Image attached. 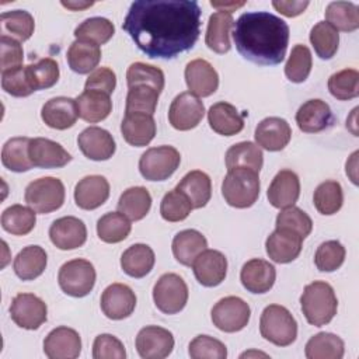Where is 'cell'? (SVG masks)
I'll list each match as a JSON object with an SVG mask.
<instances>
[{"label":"cell","mask_w":359,"mask_h":359,"mask_svg":"<svg viewBox=\"0 0 359 359\" xmlns=\"http://www.w3.org/2000/svg\"><path fill=\"white\" fill-rule=\"evenodd\" d=\"M192 271L196 280L206 287L220 285L227 273V258L217 250H205L201 252L194 264Z\"/></svg>","instance_id":"2e32d148"},{"label":"cell","mask_w":359,"mask_h":359,"mask_svg":"<svg viewBox=\"0 0 359 359\" xmlns=\"http://www.w3.org/2000/svg\"><path fill=\"white\" fill-rule=\"evenodd\" d=\"M175 188L189 199L194 209L206 206L212 196V181L209 175L201 170L187 172Z\"/></svg>","instance_id":"d6a6232c"},{"label":"cell","mask_w":359,"mask_h":359,"mask_svg":"<svg viewBox=\"0 0 359 359\" xmlns=\"http://www.w3.org/2000/svg\"><path fill=\"white\" fill-rule=\"evenodd\" d=\"M29 140V137L18 136L8 139L3 144L1 163L7 170L14 172H25L35 167L28 154Z\"/></svg>","instance_id":"f35d334b"},{"label":"cell","mask_w":359,"mask_h":359,"mask_svg":"<svg viewBox=\"0 0 359 359\" xmlns=\"http://www.w3.org/2000/svg\"><path fill=\"white\" fill-rule=\"evenodd\" d=\"M309 4V1H272V6L285 17H296L302 14Z\"/></svg>","instance_id":"be15d7a7"},{"label":"cell","mask_w":359,"mask_h":359,"mask_svg":"<svg viewBox=\"0 0 359 359\" xmlns=\"http://www.w3.org/2000/svg\"><path fill=\"white\" fill-rule=\"evenodd\" d=\"M65 185L56 177H42L29 182L25 188V202L36 213H50L62 208L65 202Z\"/></svg>","instance_id":"8992f818"},{"label":"cell","mask_w":359,"mask_h":359,"mask_svg":"<svg viewBox=\"0 0 359 359\" xmlns=\"http://www.w3.org/2000/svg\"><path fill=\"white\" fill-rule=\"evenodd\" d=\"M48 255L41 245H27L14 258L13 269L22 280H34L46 268Z\"/></svg>","instance_id":"836d02e7"},{"label":"cell","mask_w":359,"mask_h":359,"mask_svg":"<svg viewBox=\"0 0 359 359\" xmlns=\"http://www.w3.org/2000/svg\"><path fill=\"white\" fill-rule=\"evenodd\" d=\"M28 154L32 164L39 168H60L72 161L70 153L62 144L46 137L31 139Z\"/></svg>","instance_id":"7402d4cb"},{"label":"cell","mask_w":359,"mask_h":359,"mask_svg":"<svg viewBox=\"0 0 359 359\" xmlns=\"http://www.w3.org/2000/svg\"><path fill=\"white\" fill-rule=\"evenodd\" d=\"M156 121L144 112H125L121 133L126 143L135 147L147 146L156 136Z\"/></svg>","instance_id":"603a6c76"},{"label":"cell","mask_w":359,"mask_h":359,"mask_svg":"<svg viewBox=\"0 0 359 359\" xmlns=\"http://www.w3.org/2000/svg\"><path fill=\"white\" fill-rule=\"evenodd\" d=\"M313 202L318 213L330 216L337 213L344 203L342 187L338 181L327 180L321 182L313 195Z\"/></svg>","instance_id":"f6af8a7d"},{"label":"cell","mask_w":359,"mask_h":359,"mask_svg":"<svg viewBox=\"0 0 359 359\" xmlns=\"http://www.w3.org/2000/svg\"><path fill=\"white\" fill-rule=\"evenodd\" d=\"M328 90L332 97L348 101L359 95V73L355 69H342L328 79Z\"/></svg>","instance_id":"f907efd6"},{"label":"cell","mask_w":359,"mask_h":359,"mask_svg":"<svg viewBox=\"0 0 359 359\" xmlns=\"http://www.w3.org/2000/svg\"><path fill=\"white\" fill-rule=\"evenodd\" d=\"M205 115V105L199 97L189 91L180 93L168 109V121L177 130H191L199 125Z\"/></svg>","instance_id":"7c38bea8"},{"label":"cell","mask_w":359,"mask_h":359,"mask_svg":"<svg viewBox=\"0 0 359 359\" xmlns=\"http://www.w3.org/2000/svg\"><path fill=\"white\" fill-rule=\"evenodd\" d=\"M94 3L93 1H62V6L69 8V10H73V11H77V10H83V8H87V7H91Z\"/></svg>","instance_id":"003e7915"},{"label":"cell","mask_w":359,"mask_h":359,"mask_svg":"<svg viewBox=\"0 0 359 359\" xmlns=\"http://www.w3.org/2000/svg\"><path fill=\"white\" fill-rule=\"evenodd\" d=\"M35 223V210L24 205H11L1 213V227L13 236H25L31 233Z\"/></svg>","instance_id":"b9f144b4"},{"label":"cell","mask_w":359,"mask_h":359,"mask_svg":"<svg viewBox=\"0 0 359 359\" xmlns=\"http://www.w3.org/2000/svg\"><path fill=\"white\" fill-rule=\"evenodd\" d=\"M1 87L7 94L13 97H28L34 91H38L34 84L29 67L22 65L1 72Z\"/></svg>","instance_id":"c3c4849f"},{"label":"cell","mask_w":359,"mask_h":359,"mask_svg":"<svg viewBox=\"0 0 359 359\" xmlns=\"http://www.w3.org/2000/svg\"><path fill=\"white\" fill-rule=\"evenodd\" d=\"M66 59L69 67L79 74L94 72L101 60V49L97 43L76 39L67 49Z\"/></svg>","instance_id":"d590c367"},{"label":"cell","mask_w":359,"mask_h":359,"mask_svg":"<svg viewBox=\"0 0 359 359\" xmlns=\"http://www.w3.org/2000/svg\"><path fill=\"white\" fill-rule=\"evenodd\" d=\"M259 332L276 346H289L297 338V323L286 307L269 304L261 313Z\"/></svg>","instance_id":"5b68a950"},{"label":"cell","mask_w":359,"mask_h":359,"mask_svg":"<svg viewBox=\"0 0 359 359\" xmlns=\"http://www.w3.org/2000/svg\"><path fill=\"white\" fill-rule=\"evenodd\" d=\"M156 255L147 244H133L128 247L121 255L122 271L132 278H144L153 269Z\"/></svg>","instance_id":"e575fe53"},{"label":"cell","mask_w":359,"mask_h":359,"mask_svg":"<svg viewBox=\"0 0 359 359\" xmlns=\"http://www.w3.org/2000/svg\"><path fill=\"white\" fill-rule=\"evenodd\" d=\"M192 205L189 202V199L180 192L177 188L168 191L160 203V215L164 220L175 223V222H182L185 220L191 210H192Z\"/></svg>","instance_id":"db71d44e"},{"label":"cell","mask_w":359,"mask_h":359,"mask_svg":"<svg viewBox=\"0 0 359 359\" xmlns=\"http://www.w3.org/2000/svg\"><path fill=\"white\" fill-rule=\"evenodd\" d=\"M302 248L303 238L287 229H275L265 241L266 254L276 264L294 261L300 255Z\"/></svg>","instance_id":"44dd1931"},{"label":"cell","mask_w":359,"mask_h":359,"mask_svg":"<svg viewBox=\"0 0 359 359\" xmlns=\"http://www.w3.org/2000/svg\"><path fill=\"white\" fill-rule=\"evenodd\" d=\"M206 247H208V241L205 236L195 229H187L177 233L171 244L174 258L181 265H185V266H192L195 258L201 252H203Z\"/></svg>","instance_id":"4dcf8cb0"},{"label":"cell","mask_w":359,"mask_h":359,"mask_svg":"<svg viewBox=\"0 0 359 359\" xmlns=\"http://www.w3.org/2000/svg\"><path fill=\"white\" fill-rule=\"evenodd\" d=\"M126 83L128 87L146 84L154 87L157 91H163L164 88V73L161 69L153 65H147L143 62L132 63L126 70Z\"/></svg>","instance_id":"f5cc1de1"},{"label":"cell","mask_w":359,"mask_h":359,"mask_svg":"<svg viewBox=\"0 0 359 359\" xmlns=\"http://www.w3.org/2000/svg\"><path fill=\"white\" fill-rule=\"evenodd\" d=\"M358 154H359L358 151L352 153L351 158L346 161V168H345L346 175H349V178L353 184H358V180H356V157H358Z\"/></svg>","instance_id":"e7e4bbea"},{"label":"cell","mask_w":359,"mask_h":359,"mask_svg":"<svg viewBox=\"0 0 359 359\" xmlns=\"http://www.w3.org/2000/svg\"><path fill=\"white\" fill-rule=\"evenodd\" d=\"M238 53L261 66L279 65L287 50L289 25L266 11L244 13L231 32Z\"/></svg>","instance_id":"7a4b0ae2"},{"label":"cell","mask_w":359,"mask_h":359,"mask_svg":"<svg viewBox=\"0 0 359 359\" xmlns=\"http://www.w3.org/2000/svg\"><path fill=\"white\" fill-rule=\"evenodd\" d=\"M36 90L50 88L59 80V66L52 57L39 59L36 63L28 65Z\"/></svg>","instance_id":"680465c9"},{"label":"cell","mask_w":359,"mask_h":359,"mask_svg":"<svg viewBox=\"0 0 359 359\" xmlns=\"http://www.w3.org/2000/svg\"><path fill=\"white\" fill-rule=\"evenodd\" d=\"M116 87V76L112 69L104 66L97 67L94 72L90 73L84 83V90H98L108 95L114 93Z\"/></svg>","instance_id":"6125c7cd"},{"label":"cell","mask_w":359,"mask_h":359,"mask_svg":"<svg viewBox=\"0 0 359 359\" xmlns=\"http://www.w3.org/2000/svg\"><path fill=\"white\" fill-rule=\"evenodd\" d=\"M101 310L111 320L129 317L136 307V294L125 283H112L101 294Z\"/></svg>","instance_id":"9a60e30c"},{"label":"cell","mask_w":359,"mask_h":359,"mask_svg":"<svg viewBox=\"0 0 359 359\" xmlns=\"http://www.w3.org/2000/svg\"><path fill=\"white\" fill-rule=\"evenodd\" d=\"M313 66V59H311V52L306 45L297 43L292 48L290 56L285 65V74L287 80L292 83H303Z\"/></svg>","instance_id":"816d5d0a"},{"label":"cell","mask_w":359,"mask_h":359,"mask_svg":"<svg viewBox=\"0 0 359 359\" xmlns=\"http://www.w3.org/2000/svg\"><path fill=\"white\" fill-rule=\"evenodd\" d=\"M41 118L45 125L52 129L65 130L72 128L79 118L76 100L70 97H55L48 100L41 109Z\"/></svg>","instance_id":"83f0119b"},{"label":"cell","mask_w":359,"mask_h":359,"mask_svg":"<svg viewBox=\"0 0 359 359\" xmlns=\"http://www.w3.org/2000/svg\"><path fill=\"white\" fill-rule=\"evenodd\" d=\"M109 198V182L102 175H87L74 187V202L80 209L94 210Z\"/></svg>","instance_id":"4316f807"},{"label":"cell","mask_w":359,"mask_h":359,"mask_svg":"<svg viewBox=\"0 0 359 359\" xmlns=\"http://www.w3.org/2000/svg\"><path fill=\"white\" fill-rule=\"evenodd\" d=\"M325 20L337 31H356L359 28V7L351 1H331L325 8Z\"/></svg>","instance_id":"7bdbcfd3"},{"label":"cell","mask_w":359,"mask_h":359,"mask_svg":"<svg viewBox=\"0 0 359 359\" xmlns=\"http://www.w3.org/2000/svg\"><path fill=\"white\" fill-rule=\"evenodd\" d=\"M234 25L231 13L216 11L209 17L205 34V43L216 53H227L231 48L230 29Z\"/></svg>","instance_id":"f546056e"},{"label":"cell","mask_w":359,"mask_h":359,"mask_svg":"<svg viewBox=\"0 0 359 359\" xmlns=\"http://www.w3.org/2000/svg\"><path fill=\"white\" fill-rule=\"evenodd\" d=\"M184 76L189 93L196 97H209L219 87V74L205 59H194L188 62Z\"/></svg>","instance_id":"ac0fdd59"},{"label":"cell","mask_w":359,"mask_h":359,"mask_svg":"<svg viewBox=\"0 0 359 359\" xmlns=\"http://www.w3.org/2000/svg\"><path fill=\"white\" fill-rule=\"evenodd\" d=\"M94 265L83 258H76L65 262L57 273L60 289L72 297L87 296L95 285Z\"/></svg>","instance_id":"52a82bcc"},{"label":"cell","mask_w":359,"mask_h":359,"mask_svg":"<svg viewBox=\"0 0 359 359\" xmlns=\"http://www.w3.org/2000/svg\"><path fill=\"white\" fill-rule=\"evenodd\" d=\"M334 116L330 105L320 98L306 101L296 112V123L304 133H318L330 128Z\"/></svg>","instance_id":"cb8c5ba5"},{"label":"cell","mask_w":359,"mask_h":359,"mask_svg":"<svg viewBox=\"0 0 359 359\" xmlns=\"http://www.w3.org/2000/svg\"><path fill=\"white\" fill-rule=\"evenodd\" d=\"M79 118L95 123L104 121L112 111V101L108 94L98 90H84L77 98Z\"/></svg>","instance_id":"1f68e13d"},{"label":"cell","mask_w":359,"mask_h":359,"mask_svg":"<svg viewBox=\"0 0 359 359\" xmlns=\"http://www.w3.org/2000/svg\"><path fill=\"white\" fill-rule=\"evenodd\" d=\"M77 144L81 153L94 161L109 160L115 150L116 144L112 135L102 128L88 126L77 137Z\"/></svg>","instance_id":"d6986e66"},{"label":"cell","mask_w":359,"mask_h":359,"mask_svg":"<svg viewBox=\"0 0 359 359\" xmlns=\"http://www.w3.org/2000/svg\"><path fill=\"white\" fill-rule=\"evenodd\" d=\"M49 238L59 250H76L86 243L87 227L79 217L63 216L50 224Z\"/></svg>","instance_id":"5bb4252c"},{"label":"cell","mask_w":359,"mask_h":359,"mask_svg":"<svg viewBox=\"0 0 359 359\" xmlns=\"http://www.w3.org/2000/svg\"><path fill=\"white\" fill-rule=\"evenodd\" d=\"M94 359H125L126 351L121 339L111 334H100L93 342Z\"/></svg>","instance_id":"91938a15"},{"label":"cell","mask_w":359,"mask_h":359,"mask_svg":"<svg viewBox=\"0 0 359 359\" xmlns=\"http://www.w3.org/2000/svg\"><path fill=\"white\" fill-rule=\"evenodd\" d=\"M213 325L223 332H237L247 327L251 309L241 297L227 296L220 299L210 311Z\"/></svg>","instance_id":"30bf717a"},{"label":"cell","mask_w":359,"mask_h":359,"mask_svg":"<svg viewBox=\"0 0 359 359\" xmlns=\"http://www.w3.org/2000/svg\"><path fill=\"white\" fill-rule=\"evenodd\" d=\"M210 4H212V7L220 8L219 11H229V13H231L233 10L244 6L245 3L244 1H241V3H234V1H231V3H216V1H210Z\"/></svg>","instance_id":"03108f58"},{"label":"cell","mask_w":359,"mask_h":359,"mask_svg":"<svg viewBox=\"0 0 359 359\" xmlns=\"http://www.w3.org/2000/svg\"><path fill=\"white\" fill-rule=\"evenodd\" d=\"M43 352L49 359H76L81 352V338L73 328L56 327L45 337Z\"/></svg>","instance_id":"e0dca14e"},{"label":"cell","mask_w":359,"mask_h":359,"mask_svg":"<svg viewBox=\"0 0 359 359\" xmlns=\"http://www.w3.org/2000/svg\"><path fill=\"white\" fill-rule=\"evenodd\" d=\"M35 29L34 17L25 10L4 11L0 15V32L18 42L29 39Z\"/></svg>","instance_id":"ab89813d"},{"label":"cell","mask_w":359,"mask_h":359,"mask_svg":"<svg viewBox=\"0 0 359 359\" xmlns=\"http://www.w3.org/2000/svg\"><path fill=\"white\" fill-rule=\"evenodd\" d=\"M188 353L192 359H226V345L209 335L195 337L188 346Z\"/></svg>","instance_id":"6f0895ef"},{"label":"cell","mask_w":359,"mask_h":359,"mask_svg":"<svg viewBox=\"0 0 359 359\" xmlns=\"http://www.w3.org/2000/svg\"><path fill=\"white\" fill-rule=\"evenodd\" d=\"M136 351L143 359H164L174 348L171 331L158 325H146L136 335Z\"/></svg>","instance_id":"4fadbf2b"},{"label":"cell","mask_w":359,"mask_h":359,"mask_svg":"<svg viewBox=\"0 0 359 359\" xmlns=\"http://www.w3.org/2000/svg\"><path fill=\"white\" fill-rule=\"evenodd\" d=\"M224 157H226L227 170L245 167L259 172L264 164L262 150L257 143H252V142H240L233 144L226 151Z\"/></svg>","instance_id":"60d3db41"},{"label":"cell","mask_w":359,"mask_h":359,"mask_svg":"<svg viewBox=\"0 0 359 359\" xmlns=\"http://www.w3.org/2000/svg\"><path fill=\"white\" fill-rule=\"evenodd\" d=\"M153 300L161 313L177 314L188 302V286L180 275L164 273L153 286Z\"/></svg>","instance_id":"9c48e42d"},{"label":"cell","mask_w":359,"mask_h":359,"mask_svg":"<svg viewBox=\"0 0 359 359\" xmlns=\"http://www.w3.org/2000/svg\"><path fill=\"white\" fill-rule=\"evenodd\" d=\"M201 15L195 0H136L122 28L149 57L172 59L196 43Z\"/></svg>","instance_id":"6da1fadb"},{"label":"cell","mask_w":359,"mask_h":359,"mask_svg":"<svg viewBox=\"0 0 359 359\" xmlns=\"http://www.w3.org/2000/svg\"><path fill=\"white\" fill-rule=\"evenodd\" d=\"M258 174L259 172L245 167L229 170L222 182V195L227 205L237 209L252 206L257 202L261 189Z\"/></svg>","instance_id":"277c9868"},{"label":"cell","mask_w":359,"mask_h":359,"mask_svg":"<svg viewBox=\"0 0 359 359\" xmlns=\"http://www.w3.org/2000/svg\"><path fill=\"white\" fill-rule=\"evenodd\" d=\"M300 306L307 323L314 327H321L335 317L338 300L330 283L314 280L304 286L300 296Z\"/></svg>","instance_id":"3957f363"},{"label":"cell","mask_w":359,"mask_h":359,"mask_svg":"<svg viewBox=\"0 0 359 359\" xmlns=\"http://www.w3.org/2000/svg\"><path fill=\"white\" fill-rule=\"evenodd\" d=\"M276 229H287L299 234L303 240L311 233L313 222L311 217L300 208L289 206L282 209L276 216Z\"/></svg>","instance_id":"9f6ffc18"},{"label":"cell","mask_w":359,"mask_h":359,"mask_svg":"<svg viewBox=\"0 0 359 359\" xmlns=\"http://www.w3.org/2000/svg\"><path fill=\"white\" fill-rule=\"evenodd\" d=\"M247 112H238L237 108L226 101L213 104L208 111L209 126L222 136H233L243 130Z\"/></svg>","instance_id":"f1b7e54d"},{"label":"cell","mask_w":359,"mask_h":359,"mask_svg":"<svg viewBox=\"0 0 359 359\" xmlns=\"http://www.w3.org/2000/svg\"><path fill=\"white\" fill-rule=\"evenodd\" d=\"M300 195V181L294 171L280 170L269 184L266 196L273 208L285 209L293 206Z\"/></svg>","instance_id":"484cf974"},{"label":"cell","mask_w":359,"mask_h":359,"mask_svg":"<svg viewBox=\"0 0 359 359\" xmlns=\"http://www.w3.org/2000/svg\"><path fill=\"white\" fill-rule=\"evenodd\" d=\"M310 42L318 57L331 59L339 45V34L327 21H318L310 31Z\"/></svg>","instance_id":"bcb514c9"},{"label":"cell","mask_w":359,"mask_h":359,"mask_svg":"<svg viewBox=\"0 0 359 359\" xmlns=\"http://www.w3.org/2000/svg\"><path fill=\"white\" fill-rule=\"evenodd\" d=\"M276 279V269L272 264L261 258L247 261L240 272L243 286L251 293H266L272 289Z\"/></svg>","instance_id":"d4e9b609"},{"label":"cell","mask_w":359,"mask_h":359,"mask_svg":"<svg viewBox=\"0 0 359 359\" xmlns=\"http://www.w3.org/2000/svg\"><path fill=\"white\" fill-rule=\"evenodd\" d=\"M344 352V341L332 332H318L313 335L304 346L307 359H341Z\"/></svg>","instance_id":"74e56055"},{"label":"cell","mask_w":359,"mask_h":359,"mask_svg":"<svg viewBox=\"0 0 359 359\" xmlns=\"http://www.w3.org/2000/svg\"><path fill=\"white\" fill-rule=\"evenodd\" d=\"M345 247L338 240H328L318 245L314 254V264L321 272H334L345 261Z\"/></svg>","instance_id":"11a10c76"},{"label":"cell","mask_w":359,"mask_h":359,"mask_svg":"<svg viewBox=\"0 0 359 359\" xmlns=\"http://www.w3.org/2000/svg\"><path fill=\"white\" fill-rule=\"evenodd\" d=\"M115 34L114 24L104 17H91L80 22L74 29L76 39L88 41L93 43L104 45L107 43Z\"/></svg>","instance_id":"7dc6e473"},{"label":"cell","mask_w":359,"mask_h":359,"mask_svg":"<svg viewBox=\"0 0 359 359\" xmlns=\"http://www.w3.org/2000/svg\"><path fill=\"white\" fill-rule=\"evenodd\" d=\"M132 230L129 219L121 212H108L97 222V234L101 241L115 244L123 241Z\"/></svg>","instance_id":"ee69618b"},{"label":"cell","mask_w":359,"mask_h":359,"mask_svg":"<svg viewBox=\"0 0 359 359\" xmlns=\"http://www.w3.org/2000/svg\"><path fill=\"white\" fill-rule=\"evenodd\" d=\"M151 208V195L144 187H130L122 192L118 201V212L129 220H142Z\"/></svg>","instance_id":"8d00e7d4"},{"label":"cell","mask_w":359,"mask_h":359,"mask_svg":"<svg viewBox=\"0 0 359 359\" xmlns=\"http://www.w3.org/2000/svg\"><path fill=\"white\" fill-rule=\"evenodd\" d=\"M24 59V50L18 41L1 35L0 36V66L1 72L21 66Z\"/></svg>","instance_id":"94428289"},{"label":"cell","mask_w":359,"mask_h":359,"mask_svg":"<svg viewBox=\"0 0 359 359\" xmlns=\"http://www.w3.org/2000/svg\"><path fill=\"white\" fill-rule=\"evenodd\" d=\"M160 91L151 86L137 84L128 87L125 112H144L153 115L158 102Z\"/></svg>","instance_id":"681fc988"},{"label":"cell","mask_w":359,"mask_h":359,"mask_svg":"<svg viewBox=\"0 0 359 359\" xmlns=\"http://www.w3.org/2000/svg\"><path fill=\"white\" fill-rule=\"evenodd\" d=\"M254 137L259 147L268 151H279L290 142L292 128L283 118L268 116L257 125Z\"/></svg>","instance_id":"ffe728a7"},{"label":"cell","mask_w":359,"mask_h":359,"mask_svg":"<svg viewBox=\"0 0 359 359\" xmlns=\"http://www.w3.org/2000/svg\"><path fill=\"white\" fill-rule=\"evenodd\" d=\"M11 320L24 330H38L48 318L46 303L32 293H18L10 306Z\"/></svg>","instance_id":"8fae6325"},{"label":"cell","mask_w":359,"mask_h":359,"mask_svg":"<svg viewBox=\"0 0 359 359\" xmlns=\"http://www.w3.org/2000/svg\"><path fill=\"white\" fill-rule=\"evenodd\" d=\"M181 163L180 151L172 146L147 149L139 160V171L147 181H164L170 178Z\"/></svg>","instance_id":"ba28073f"}]
</instances>
